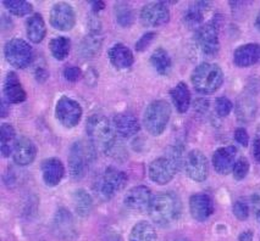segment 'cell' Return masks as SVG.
I'll list each match as a JSON object with an SVG mask.
<instances>
[{"label":"cell","mask_w":260,"mask_h":241,"mask_svg":"<svg viewBox=\"0 0 260 241\" xmlns=\"http://www.w3.org/2000/svg\"><path fill=\"white\" fill-rule=\"evenodd\" d=\"M148 213L159 227H171L182 216V201L174 191L159 192L150 201Z\"/></svg>","instance_id":"obj_1"},{"label":"cell","mask_w":260,"mask_h":241,"mask_svg":"<svg viewBox=\"0 0 260 241\" xmlns=\"http://www.w3.org/2000/svg\"><path fill=\"white\" fill-rule=\"evenodd\" d=\"M87 134L95 149L105 155H113L116 150L117 133L115 127L103 114H93L87 119Z\"/></svg>","instance_id":"obj_2"},{"label":"cell","mask_w":260,"mask_h":241,"mask_svg":"<svg viewBox=\"0 0 260 241\" xmlns=\"http://www.w3.org/2000/svg\"><path fill=\"white\" fill-rule=\"evenodd\" d=\"M190 81L198 93L210 95L222 86L223 72L219 65L203 62L194 68Z\"/></svg>","instance_id":"obj_3"},{"label":"cell","mask_w":260,"mask_h":241,"mask_svg":"<svg viewBox=\"0 0 260 241\" xmlns=\"http://www.w3.org/2000/svg\"><path fill=\"white\" fill-rule=\"evenodd\" d=\"M95 147L88 140H77L71 146L69 156V167L74 179H82L88 173L89 167L94 162Z\"/></svg>","instance_id":"obj_4"},{"label":"cell","mask_w":260,"mask_h":241,"mask_svg":"<svg viewBox=\"0 0 260 241\" xmlns=\"http://www.w3.org/2000/svg\"><path fill=\"white\" fill-rule=\"evenodd\" d=\"M171 116V108L165 100H155L148 105L143 114V125L152 135H160L165 131Z\"/></svg>","instance_id":"obj_5"},{"label":"cell","mask_w":260,"mask_h":241,"mask_svg":"<svg viewBox=\"0 0 260 241\" xmlns=\"http://www.w3.org/2000/svg\"><path fill=\"white\" fill-rule=\"evenodd\" d=\"M126 182L127 176L122 171L114 167H108L95 182L94 191L101 200L108 201L126 185Z\"/></svg>","instance_id":"obj_6"},{"label":"cell","mask_w":260,"mask_h":241,"mask_svg":"<svg viewBox=\"0 0 260 241\" xmlns=\"http://www.w3.org/2000/svg\"><path fill=\"white\" fill-rule=\"evenodd\" d=\"M4 55L9 64L20 70L28 67L33 60L31 45L20 38H14L8 42L4 48Z\"/></svg>","instance_id":"obj_7"},{"label":"cell","mask_w":260,"mask_h":241,"mask_svg":"<svg viewBox=\"0 0 260 241\" xmlns=\"http://www.w3.org/2000/svg\"><path fill=\"white\" fill-rule=\"evenodd\" d=\"M55 117L65 128H74L80 123L82 117V107L74 99L61 96L56 102Z\"/></svg>","instance_id":"obj_8"},{"label":"cell","mask_w":260,"mask_h":241,"mask_svg":"<svg viewBox=\"0 0 260 241\" xmlns=\"http://www.w3.org/2000/svg\"><path fill=\"white\" fill-rule=\"evenodd\" d=\"M219 27L215 21H211L209 23H205L197 29L196 33V43L202 53L208 56H214L217 54L220 48L219 43Z\"/></svg>","instance_id":"obj_9"},{"label":"cell","mask_w":260,"mask_h":241,"mask_svg":"<svg viewBox=\"0 0 260 241\" xmlns=\"http://www.w3.org/2000/svg\"><path fill=\"white\" fill-rule=\"evenodd\" d=\"M180 170V165L170 157H158L149 165L150 179L155 184L165 185L174 179L176 172Z\"/></svg>","instance_id":"obj_10"},{"label":"cell","mask_w":260,"mask_h":241,"mask_svg":"<svg viewBox=\"0 0 260 241\" xmlns=\"http://www.w3.org/2000/svg\"><path fill=\"white\" fill-rule=\"evenodd\" d=\"M184 170L187 176L194 182H204L209 173V165L205 155L201 150H192L184 157Z\"/></svg>","instance_id":"obj_11"},{"label":"cell","mask_w":260,"mask_h":241,"mask_svg":"<svg viewBox=\"0 0 260 241\" xmlns=\"http://www.w3.org/2000/svg\"><path fill=\"white\" fill-rule=\"evenodd\" d=\"M53 230L55 236L63 241H72L78 235L75 218L66 209H60L55 213L53 219Z\"/></svg>","instance_id":"obj_12"},{"label":"cell","mask_w":260,"mask_h":241,"mask_svg":"<svg viewBox=\"0 0 260 241\" xmlns=\"http://www.w3.org/2000/svg\"><path fill=\"white\" fill-rule=\"evenodd\" d=\"M50 23L59 31H71L76 25V14L68 3H57L50 10Z\"/></svg>","instance_id":"obj_13"},{"label":"cell","mask_w":260,"mask_h":241,"mask_svg":"<svg viewBox=\"0 0 260 241\" xmlns=\"http://www.w3.org/2000/svg\"><path fill=\"white\" fill-rule=\"evenodd\" d=\"M140 19L146 27H159L170 20V13L164 3H149L142 8Z\"/></svg>","instance_id":"obj_14"},{"label":"cell","mask_w":260,"mask_h":241,"mask_svg":"<svg viewBox=\"0 0 260 241\" xmlns=\"http://www.w3.org/2000/svg\"><path fill=\"white\" fill-rule=\"evenodd\" d=\"M236 162H237V149L232 145L219 147L213 155L214 168L221 176H228L231 173Z\"/></svg>","instance_id":"obj_15"},{"label":"cell","mask_w":260,"mask_h":241,"mask_svg":"<svg viewBox=\"0 0 260 241\" xmlns=\"http://www.w3.org/2000/svg\"><path fill=\"white\" fill-rule=\"evenodd\" d=\"M152 198V192L146 185H137L127 191L123 203L128 210L142 212V211L149 209Z\"/></svg>","instance_id":"obj_16"},{"label":"cell","mask_w":260,"mask_h":241,"mask_svg":"<svg viewBox=\"0 0 260 241\" xmlns=\"http://www.w3.org/2000/svg\"><path fill=\"white\" fill-rule=\"evenodd\" d=\"M190 216L198 222H204L214 213V203L209 195L199 192L189 198Z\"/></svg>","instance_id":"obj_17"},{"label":"cell","mask_w":260,"mask_h":241,"mask_svg":"<svg viewBox=\"0 0 260 241\" xmlns=\"http://www.w3.org/2000/svg\"><path fill=\"white\" fill-rule=\"evenodd\" d=\"M4 98L10 104H21L27 99V94L21 84L19 76L15 72H9L3 84Z\"/></svg>","instance_id":"obj_18"},{"label":"cell","mask_w":260,"mask_h":241,"mask_svg":"<svg viewBox=\"0 0 260 241\" xmlns=\"http://www.w3.org/2000/svg\"><path fill=\"white\" fill-rule=\"evenodd\" d=\"M36 156H37V147L35 143L27 137L17 138L13 152L15 164L19 166H28L35 161Z\"/></svg>","instance_id":"obj_19"},{"label":"cell","mask_w":260,"mask_h":241,"mask_svg":"<svg viewBox=\"0 0 260 241\" xmlns=\"http://www.w3.org/2000/svg\"><path fill=\"white\" fill-rule=\"evenodd\" d=\"M42 176L47 185L56 186L65 176V167L59 158L50 157L44 159L41 166Z\"/></svg>","instance_id":"obj_20"},{"label":"cell","mask_w":260,"mask_h":241,"mask_svg":"<svg viewBox=\"0 0 260 241\" xmlns=\"http://www.w3.org/2000/svg\"><path fill=\"white\" fill-rule=\"evenodd\" d=\"M114 127L117 135L131 138L140 132L141 126L137 117L131 112H122L114 117Z\"/></svg>","instance_id":"obj_21"},{"label":"cell","mask_w":260,"mask_h":241,"mask_svg":"<svg viewBox=\"0 0 260 241\" xmlns=\"http://www.w3.org/2000/svg\"><path fill=\"white\" fill-rule=\"evenodd\" d=\"M260 60V45L244 44L238 47L234 53V62L238 67H249Z\"/></svg>","instance_id":"obj_22"},{"label":"cell","mask_w":260,"mask_h":241,"mask_svg":"<svg viewBox=\"0 0 260 241\" xmlns=\"http://www.w3.org/2000/svg\"><path fill=\"white\" fill-rule=\"evenodd\" d=\"M109 60L117 70H126L129 68L135 62V56L132 51L126 45L117 43L115 44L108 53Z\"/></svg>","instance_id":"obj_23"},{"label":"cell","mask_w":260,"mask_h":241,"mask_svg":"<svg viewBox=\"0 0 260 241\" xmlns=\"http://www.w3.org/2000/svg\"><path fill=\"white\" fill-rule=\"evenodd\" d=\"M98 31L99 29H94V31L90 32L78 45V54L84 59H92L101 50L103 37L101 35V32Z\"/></svg>","instance_id":"obj_24"},{"label":"cell","mask_w":260,"mask_h":241,"mask_svg":"<svg viewBox=\"0 0 260 241\" xmlns=\"http://www.w3.org/2000/svg\"><path fill=\"white\" fill-rule=\"evenodd\" d=\"M26 33L27 37L32 43H41L47 34V27L42 17V15L33 14L26 21Z\"/></svg>","instance_id":"obj_25"},{"label":"cell","mask_w":260,"mask_h":241,"mask_svg":"<svg viewBox=\"0 0 260 241\" xmlns=\"http://www.w3.org/2000/svg\"><path fill=\"white\" fill-rule=\"evenodd\" d=\"M172 102L180 113H184L188 111L190 105V93L186 83L180 82L170 92Z\"/></svg>","instance_id":"obj_26"},{"label":"cell","mask_w":260,"mask_h":241,"mask_svg":"<svg viewBox=\"0 0 260 241\" xmlns=\"http://www.w3.org/2000/svg\"><path fill=\"white\" fill-rule=\"evenodd\" d=\"M209 4L205 2H199L197 4L193 5L192 8H189L186 11L183 16V22L188 28H201V25L203 23L204 20V14L203 11L205 9H208Z\"/></svg>","instance_id":"obj_27"},{"label":"cell","mask_w":260,"mask_h":241,"mask_svg":"<svg viewBox=\"0 0 260 241\" xmlns=\"http://www.w3.org/2000/svg\"><path fill=\"white\" fill-rule=\"evenodd\" d=\"M0 138H2V155L9 157L14 152L15 144H16V132L14 127L9 123H3L0 127Z\"/></svg>","instance_id":"obj_28"},{"label":"cell","mask_w":260,"mask_h":241,"mask_svg":"<svg viewBox=\"0 0 260 241\" xmlns=\"http://www.w3.org/2000/svg\"><path fill=\"white\" fill-rule=\"evenodd\" d=\"M129 241H156L155 229L149 222H138L129 233Z\"/></svg>","instance_id":"obj_29"},{"label":"cell","mask_w":260,"mask_h":241,"mask_svg":"<svg viewBox=\"0 0 260 241\" xmlns=\"http://www.w3.org/2000/svg\"><path fill=\"white\" fill-rule=\"evenodd\" d=\"M150 64L154 67V70L158 72L159 74L166 76L171 71V57L168 54V51L162 48L156 49L150 56Z\"/></svg>","instance_id":"obj_30"},{"label":"cell","mask_w":260,"mask_h":241,"mask_svg":"<svg viewBox=\"0 0 260 241\" xmlns=\"http://www.w3.org/2000/svg\"><path fill=\"white\" fill-rule=\"evenodd\" d=\"M72 201H74L75 210H76L78 216L80 217L89 216L90 211H92L93 201L88 192L83 190V189H78V190L74 192Z\"/></svg>","instance_id":"obj_31"},{"label":"cell","mask_w":260,"mask_h":241,"mask_svg":"<svg viewBox=\"0 0 260 241\" xmlns=\"http://www.w3.org/2000/svg\"><path fill=\"white\" fill-rule=\"evenodd\" d=\"M49 50L51 55L56 60L61 61L69 56L71 50V42L66 37H56L51 39L49 43Z\"/></svg>","instance_id":"obj_32"},{"label":"cell","mask_w":260,"mask_h":241,"mask_svg":"<svg viewBox=\"0 0 260 241\" xmlns=\"http://www.w3.org/2000/svg\"><path fill=\"white\" fill-rule=\"evenodd\" d=\"M256 112V105L253 99L242 98L237 102L236 107V116L242 122H250L254 118Z\"/></svg>","instance_id":"obj_33"},{"label":"cell","mask_w":260,"mask_h":241,"mask_svg":"<svg viewBox=\"0 0 260 241\" xmlns=\"http://www.w3.org/2000/svg\"><path fill=\"white\" fill-rule=\"evenodd\" d=\"M115 15H116L117 23L122 27L131 26L135 21L134 10L127 3H117L115 5Z\"/></svg>","instance_id":"obj_34"},{"label":"cell","mask_w":260,"mask_h":241,"mask_svg":"<svg viewBox=\"0 0 260 241\" xmlns=\"http://www.w3.org/2000/svg\"><path fill=\"white\" fill-rule=\"evenodd\" d=\"M3 4L11 14L19 17L26 16V15L31 14L33 11L32 4L25 2V0H4Z\"/></svg>","instance_id":"obj_35"},{"label":"cell","mask_w":260,"mask_h":241,"mask_svg":"<svg viewBox=\"0 0 260 241\" xmlns=\"http://www.w3.org/2000/svg\"><path fill=\"white\" fill-rule=\"evenodd\" d=\"M248 172H249V162H248V159L244 157L238 158L234 167V171H232L235 179L236 180L244 179V178L247 177Z\"/></svg>","instance_id":"obj_36"},{"label":"cell","mask_w":260,"mask_h":241,"mask_svg":"<svg viewBox=\"0 0 260 241\" xmlns=\"http://www.w3.org/2000/svg\"><path fill=\"white\" fill-rule=\"evenodd\" d=\"M232 108H234V105H232V102L230 99L225 98V96H221V98L216 99L215 111L220 117L229 116L230 112L232 111Z\"/></svg>","instance_id":"obj_37"},{"label":"cell","mask_w":260,"mask_h":241,"mask_svg":"<svg viewBox=\"0 0 260 241\" xmlns=\"http://www.w3.org/2000/svg\"><path fill=\"white\" fill-rule=\"evenodd\" d=\"M232 211H234L236 218L240 219V221H246L249 217V206L244 201H236Z\"/></svg>","instance_id":"obj_38"},{"label":"cell","mask_w":260,"mask_h":241,"mask_svg":"<svg viewBox=\"0 0 260 241\" xmlns=\"http://www.w3.org/2000/svg\"><path fill=\"white\" fill-rule=\"evenodd\" d=\"M154 38H155V33L154 32H148L146 34H143L140 39H138L137 43H136V50L144 51L150 44H152Z\"/></svg>","instance_id":"obj_39"},{"label":"cell","mask_w":260,"mask_h":241,"mask_svg":"<svg viewBox=\"0 0 260 241\" xmlns=\"http://www.w3.org/2000/svg\"><path fill=\"white\" fill-rule=\"evenodd\" d=\"M81 76H82V71H81L80 67H76V66H71V67L65 68V71H63V77L69 82H77Z\"/></svg>","instance_id":"obj_40"},{"label":"cell","mask_w":260,"mask_h":241,"mask_svg":"<svg viewBox=\"0 0 260 241\" xmlns=\"http://www.w3.org/2000/svg\"><path fill=\"white\" fill-rule=\"evenodd\" d=\"M250 204H252V210L255 219L260 224V188L253 192L252 197H250Z\"/></svg>","instance_id":"obj_41"},{"label":"cell","mask_w":260,"mask_h":241,"mask_svg":"<svg viewBox=\"0 0 260 241\" xmlns=\"http://www.w3.org/2000/svg\"><path fill=\"white\" fill-rule=\"evenodd\" d=\"M235 139L240 145L243 147H247L249 144V135H248L247 131L244 128H237L235 131Z\"/></svg>","instance_id":"obj_42"},{"label":"cell","mask_w":260,"mask_h":241,"mask_svg":"<svg viewBox=\"0 0 260 241\" xmlns=\"http://www.w3.org/2000/svg\"><path fill=\"white\" fill-rule=\"evenodd\" d=\"M253 157L260 165V138L253 141Z\"/></svg>","instance_id":"obj_43"},{"label":"cell","mask_w":260,"mask_h":241,"mask_svg":"<svg viewBox=\"0 0 260 241\" xmlns=\"http://www.w3.org/2000/svg\"><path fill=\"white\" fill-rule=\"evenodd\" d=\"M47 78H48V72H47V70H45V68L39 67V68H37V70H36V79H37L39 83L44 82Z\"/></svg>","instance_id":"obj_44"},{"label":"cell","mask_w":260,"mask_h":241,"mask_svg":"<svg viewBox=\"0 0 260 241\" xmlns=\"http://www.w3.org/2000/svg\"><path fill=\"white\" fill-rule=\"evenodd\" d=\"M9 102L7 99L5 98H2V118H4V117L8 116L9 113Z\"/></svg>","instance_id":"obj_45"},{"label":"cell","mask_w":260,"mask_h":241,"mask_svg":"<svg viewBox=\"0 0 260 241\" xmlns=\"http://www.w3.org/2000/svg\"><path fill=\"white\" fill-rule=\"evenodd\" d=\"M253 240V231L252 230H246L243 233H241L238 241H252Z\"/></svg>","instance_id":"obj_46"},{"label":"cell","mask_w":260,"mask_h":241,"mask_svg":"<svg viewBox=\"0 0 260 241\" xmlns=\"http://www.w3.org/2000/svg\"><path fill=\"white\" fill-rule=\"evenodd\" d=\"M92 8H93V11L94 13H99V11L103 10V9L105 8V4L103 2H93L92 3Z\"/></svg>","instance_id":"obj_47"},{"label":"cell","mask_w":260,"mask_h":241,"mask_svg":"<svg viewBox=\"0 0 260 241\" xmlns=\"http://www.w3.org/2000/svg\"><path fill=\"white\" fill-rule=\"evenodd\" d=\"M255 27L260 31V14L258 15V17H256V20H255Z\"/></svg>","instance_id":"obj_48"}]
</instances>
